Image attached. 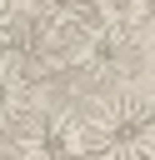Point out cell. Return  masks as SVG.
I'll return each instance as SVG.
<instances>
[{
	"instance_id": "6da1fadb",
	"label": "cell",
	"mask_w": 155,
	"mask_h": 160,
	"mask_svg": "<svg viewBox=\"0 0 155 160\" xmlns=\"http://www.w3.org/2000/svg\"><path fill=\"white\" fill-rule=\"evenodd\" d=\"M90 160H155V100L130 90L100 95L85 105Z\"/></svg>"
},
{
	"instance_id": "7a4b0ae2",
	"label": "cell",
	"mask_w": 155,
	"mask_h": 160,
	"mask_svg": "<svg viewBox=\"0 0 155 160\" xmlns=\"http://www.w3.org/2000/svg\"><path fill=\"white\" fill-rule=\"evenodd\" d=\"M15 160H90L85 110H30L10 135Z\"/></svg>"
},
{
	"instance_id": "3957f363",
	"label": "cell",
	"mask_w": 155,
	"mask_h": 160,
	"mask_svg": "<svg viewBox=\"0 0 155 160\" xmlns=\"http://www.w3.org/2000/svg\"><path fill=\"white\" fill-rule=\"evenodd\" d=\"M30 110H35V85L10 60H0V135H15Z\"/></svg>"
},
{
	"instance_id": "277c9868",
	"label": "cell",
	"mask_w": 155,
	"mask_h": 160,
	"mask_svg": "<svg viewBox=\"0 0 155 160\" xmlns=\"http://www.w3.org/2000/svg\"><path fill=\"white\" fill-rule=\"evenodd\" d=\"M15 25H20V10H15L10 0H0V60H5L10 45H15Z\"/></svg>"
}]
</instances>
